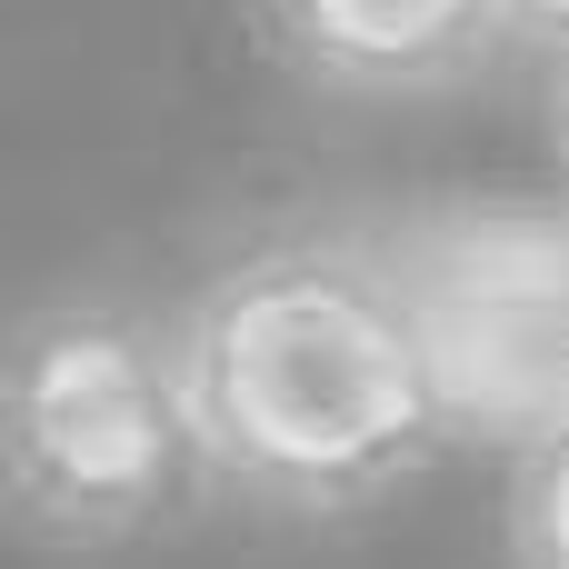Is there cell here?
<instances>
[{"label":"cell","mask_w":569,"mask_h":569,"mask_svg":"<svg viewBox=\"0 0 569 569\" xmlns=\"http://www.w3.org/2000/svg\"><path fill=\"white\" fill-rule=\"evenodd\" d=\"M170 320L220 480L270 510L350 520L460 450L450 380L370 220L260 230Z\"/></svg>","instance_id":"obj_1"},{"label":"cell","mask_w":569,"mask_h":569,"mask_svg":"<svg viewBox=\"0 0 569 569\" xmlns=\"http://www.w3.org/2000/svg\"><path fill=\"white\" fill-rule=\"evenodd\" d=\"M10 510L60 550H130L220 490L180 320L140 300H40L0 360Z\"/></svg>","instance_id":"obj_2"},{"label":"cell","mask_w":569,"mask_h":569,"mask_svg":"<svg viewBox=\"0 0 569 569\" xmlns=\"http://www.w3.org/2000/svg\"><path fill=\"white\" fill-rule=\"evenodd\" d=\"M470 450H530L569 420V200L560 190H440L370 210Z\"/></svg>","instance_id":"obj_3"},{"label":"cell","mask_w":569,"mask_h":569,"mask_svg":"<svg viewBox=\"0 0 569 569\" xmlns=\"http://www.w3.org/2000/svg\"><path fill=\"white\" fill-rule=\"evenodd\" d=\"M260 20L290 70H310L320 90H360V100L460 90L510 40L500 0H260Z\"/></svg>","instance_id":"obj_4"},{"label":"cell","mask_w":569,"mask_h":569,"mask_svg":"<svg viewBox=\"0 0 569 569\" xmlns=\"http://www.w3.org/2000/svg\"><path fill=\"white\" fill-rule=\"evenodd\" d=\"M500 530H510V569H569V420L510 450Z\"/></svg>","instance_id":"obj_5"},{"label":"cell","mask_w":569,"mask_h":569,"mask_svg":"<svg viewBox=\"0 0 569 569\" xmlns=\"http://www.w3.org/2000/svg\"><path fill=\"white\" fill-rule=\"evenodd\" d=\"M500 20H510V40H530V50L569 60V0H500Z\"/></svg>","instance_id":"obj_6"},{"label":"cell","mask_w":569,"mask_h":569,"mask_svg":"<svg viewBox=\"0 0 569 569\" xmlns=\"http://www.w3.org/2000/svg\"><path fill=\"white\" fill-rule=\"evenodd\" d=\"M550 170H560V200H569V60L550 70Z\"/></svg>","instance_id":"obj_7"}]
</instances>
